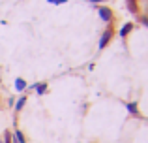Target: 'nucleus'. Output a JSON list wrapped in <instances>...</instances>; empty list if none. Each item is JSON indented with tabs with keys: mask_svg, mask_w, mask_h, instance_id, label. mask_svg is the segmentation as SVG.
I'll return each instance as SVG.
<instances>
[{
	"mask_svg": "<svg viewBox=\"0 0 148 143\" xmlns=\"http://www.w3.org/2000/svg\"><path fill=\"white\" fill-rule=\"evenodd\" d=\"M111 38H112V32H111V30H105L103 36H101V40H99V49H103L105 45L111 41Z\"/></svg>",
	"mask_w": 148,
	"mask_h": 143,
	"instance_id": "f257e3e1",
	"label": "nucleus"
},
{
	"mask_svg": "<svg viewBox=\"0 0 148 143\" xmlns=\"http://www.w3.org/2000/svg\"><path fill=\"white\" fill-rule=\"evenodd\" d=\"M99 17L103 19V21H111V10L109 8H99Z\"/></svg>",
	"mask_w": 148,
	"mask_h": 143,
	"instance_id": "f03ea898",
	"label": "nucleus"
},
{
	"mask_svg": "<svg viewBox=\"0 0 148 143\" xmlns=\"http://www.w3.org/2000/svg\"><path fill=\"white\" fill-rule=\"evenodd\" d=\"M15 88H17V90H25V88H26V81L21 79V77L15 79Z\"/></svg>",
	"mask_w": 148,
	"mask_h": 143,
	"instance_id": "7ed1b4c3",
	"label": "nucleus"
},
{
	"mask_svg": "<svg viewBox=\"0 0 148 143\" xmlns=\"http://www.w3.org/2000/svg\"><path fill=\"white\" fill-rule=\"evenodd\" d=\"M131 28H133V25H131V23H126V25H124V26H122V30H120V36H122V38H124V36H126V34H127V32H130V30H131Z\"/></svg>",
	"mask_w": 148,
	"mask_h": 143,
	"instance_id": "20e7f679",
	"label": "nucleus"
},
{
	"mask_svg": "<svg viewBox=\"0 0 148 143\" xmlns=\"http://www.w3.org/2000/svg\"><path fill=\"white\" fill-rule=\"evenodd\" d=\"M127 111H130V113H133V115H137L139 113V111H137V104H133V102L127 104Z\"/></svg>",
	"mask_w": 148,
	"mask_h": 143,
	"instance_id": "39448f33",
	"label": "nucleus"
},
{
	"mask_svg": "<svg viewBox=\"0 0 148 143\" xmlns=\"http://www.w3.org/2000/svg\"><path fill=\"white\" fill-rule=\"evenodd\" d=\"M34 88L38 90V94H43L45 88H47V85H45V83H41V85H34Z\"/></svg>",
	"mask_w": 148,
	"mask_h": 143,
	"instance_id": "423d86ee",
	"label": "nucleus"
},
{
	"mask_svg": "<svg viewBox=\"0 0 148 143\" xmlns=\"http://www.w3.org/2000/svg\"><path fill=\"white\" fill-rule=\"evenodd\" d=\"M15 141H17V143H26V140H25V137H23V134L19 132V130H17V132H15Z\"/></svg>",
	"mask_w": 148,
	"mask_h": 143,
	"instance_id": "0eeeda50",
	"label": "nucleus"
},
{
	"mask_svg": "<svg viewBox=\"0 0 148 143\" xmlns=\"http://www.w3.org/2000/svg\"><path fill=\"white\" fill-rule=\"evenodd\" d=\"M25 104H26V98H21V100H19V102H17V106H15V109H17V111H21Z\"/></svg>",
	"mask_w": 148,
	"mask_h": 143,
	"instance_id": "6e6552de",
	"label": "nucleus"
},
{
	"mask_svg": "<svg viewBox=\"0 0 148 143\" xmlns=\"http://www.w3.org/2000/svg\"><path fill=\"white\" fill-rule=\"evenodd\" d=\"M2 143H11V132H6V136H4V141Z\"/></svg>",
	"mask_w": 148,
	"mask_h": 143,
	"instance_id": "1a4fd4ad",
	"label": "nucleus"
},
{
	"mask_svg": "<svg viewBox=\"0 0 148 143\" xmlns=\"http://www.w3.org/2000/svg\"><path fill=\"white\" fill-rule=\"evenodd\" d=\"M51 4H64V2H68V0H49Z\"/></svg>",
	"mask_w": 148,
	"mask_h": 143,
	"instance_id": "9d476101",
	"label": "nucleus"
},
{
	"mask_svg": "<svg viewBox=\"0 0 148 143\" xmlns=\"http://www.w3.org/2000/svg\"><path fill=\"white\" fill-rule=\"evenodd\" d=\"M143 25H146V26H148V19H145V17H143Z\"/></svg>",
	"mask_w": 148,
	"mask_h": 143,
	"instance_id": "9b49d317",
	"label": "nucleus"
},
{
	"mask_svg": "<svg viewBox=\"0 0 148 143\" xmlns=\"http://www.w3.org/2000/svg\"><path fill=\"white\" fill-rule=\"evenodd\" d=\"M90 2H101V0H90Z\"/></svg>",
	"mask_w": 148,
	"mask_h": 143,
	"instance_id": "f8f14e48",
	"label": "nucleus"
},
{
	"mask_svg": "<svg viewBox=\"0 0 148 143\" xmlns=\"http://www.w3.org/2000/svg\"><path fill=\"white\" fill-rule=\"evenodd\" d=\"M11 143H17V141H11Z\"/></svg>",
	"mask_w": 148,
	"mask_h": 143,
	"instance_id": "ddd939ff",
	"label": "nucleus"
},
{
	"mask_svg": "<svg viewBox=\"0 0 148 143\" xmlns=\"http://www.w3.org/2000/svg\"><path fill=\"white\" fill-rule=\"evenodd\" d=\"M0 143H2V141H0Z\"/></svg>",
	"mask_w": 148,
	"mask_h": 143,
	"instance_id": "4468645a",
	"label": "nucleus"
}]
</instances>
